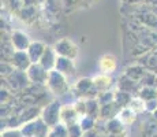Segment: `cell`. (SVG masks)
Returning <instances> with one entry per match:
<instances>
[{
  "label": "cell",
  "mask_w": 157,
  "mask_h": 137,
  "mask_svg": "<svg viewBox=\"0 0 157 137\" xmlns=\"http://www.w3.org/2000/svg\"><path fill=\"white\" fill-rule=\"evenodd\" d=\"M132 95H130L127 92H123V91H119L117 89L116 92H115V96H113V102L116 103L117 106H119L120 108H124V107H128L130 102H131L132 99Z\"/></svg>",
  "instance_id": "cell-19"
},
{
  "label": "cell",
  "mask_w": 157,
  "mask_h": 137,
  "mask_svg": "<svg viewBox=\"0 0 157 137\" xmlns=\"http://www.w3.org/2000/svg\"><path fill=\"white\" fill-rule=\"evenodd\" d=\"M146 4H149V6H153V7H156V6H157V0H146Z\"/></svg>",
  "instance_id": "cell-28"
},
{
  "label": "cell",
  "mask_w": 157,
  "mask_h": 137,
  "mask_svg": "<svg viewBox=\"0 0 157 137\" xmlns=\"http://www.w3.org/2000/svg\"><path fill=\"white\" fill-rule=\"evenodd\" d=\"M128 107L131 108L135 114H141V112L146 111V102L141 99L140 96H134L131 99V102H130Z\"/></svg>",
  "instance_id": "cell-21"
},
{
  "label": "cell",
  "mask_w": 157,
  "mask_h": 137,
  "mask_svg": "<svg viewBox=\"0 0 157 137\" xmlns=\"http://www.w3.org/2000/svg\"><path fill=\"white\" fill-rule=\"evenodd\" d=\"M57 58H59V55L56 54L55 48L48 45L44 55H43V58H41V60H40V65L43 66L44 69H47L48 71H52V70H55V67H56Z\"/></svg>",
  "instance_id": "cell-14"
},
{
  "label": "cell",
  "mask_w": 157,
  "mask_h": 137,
  "mask_svg": "<svg viewBox=\"0 0 157 137\" xmlns=\"http://www.w3.org/2000/svg\"><path fill=\"white\" fill-rule=\"evenodd\" d=\"M117 89L123 91V92H127L130 95H138L141 89V84H138L137 81H132L131 78L126 77L124 74L119 78V82H117Z\"/></svg>",
  "instance_id": "cell-15"
},
{
  "label": "cell",
  "mask_w": 157,
  "mask_h": 137,
  "mask_svg": "<svg viewBox=\"0 0 157 137\" xmlns=\"http://www.w3.org/2000/svg\"><path fill=\"white\" fill-rule=\"evenodd\" d=\"M68 127V132H70V137H82L85 135L83 129L81 127L79 123H75V125H71V126H67Z\"/></svg>",
  "instance_id": "cell-25"
},
{
  "label": "cell",
  "mask_w": 157,
  "mask_h": 137,
  "mask_svg": "<svg viewBox=\"0 0 157 137\" xmlns=\"http://www.w3.org/2000/svg\"><path fill=\"white\" fill-rule=\"evenodd\" d=\"M55 70L60 71L62 74H64L67 78L75 75V73H77V67H75L74 59H70V58H63V56L57 58V63H56Z\"/></svg>",
  "instance_id": "cell-10"
},
{
  "label": "cell",
  "mask_w": 157,
  "mask_h": 137,
  "mask_svg": "<svg viewBox=\"0 0 157 137\" xmlns=\"http://www.w3.org/2000/svg\"><path fill=\"white\" fill-rule=\"evenodd\" d=\"M140 65H142L146 70L153 71L157 74V45L152 50H149L147 52H145L144 55H141L138 58V62Z\"/></svg>",
  "instance_id": "cell-9"
},
{
  "label": "cell",
  "mask_w": 157,
  "mask_h": 137,
  "mask_svg": "<svg viewBox=\"0 0 157 137\" xmlns=\"http://www.w3.org/2000/svg\"><path fill=\"white\" fill-rule=\"evenodd\" d=\"M53 48H55L56 54L59 55V56L70 58V59H74V60L77 59V56H78L77 44H75L72 40H70V38H67V37L57 40L55 42V45H53Z\"/></svg>",
  "instance_id": "cell-4"
},
{
  "label": "cell",
  "mask_w": 157,
  "mask_h": 137,
  "mask_svg": "<svg viewBox=\"0 0 157 137\" xmlns=\"http://www.w3.org/2000/svg\"><path fill=\"white\" fill-rule=\"evenodd\" d=\"M142 100L147 102V100H152V99H157V88L155 87H141L140 92L138 95Z\"/></svg>",
  "instance_id": "cell-20"
},
{
  "label": "cell",
  "mask_w": 157,
  "mask_h": 137,
  "mask_svg": "<svg viewBox=\"0 0 157 137\" xmlns=\"http://www.w3.org/2000/svg\"><path fill=\"white\" fill-rule=\"evenodd\" d=\"M146 111H147V112H150L152 115L157 111V99L147 100V102H146Z\"/></svg>",
  "instance_id": "cell-26"
},
{
  "label": "cell",
  "mask_w": 157,
  "mask_h": 137,
  "mask_svg": "<svg viewBox=\"0 0 157 137\" xmlns=\"http://www.w3.org/2000/svg\"><path fill=\"white\" fill-rule=\"evenodd\" d=\"M126 6H140L146 3V0H122Z\"/></svg>",
  "instance_id": "cell-27"
},
{
  "label": "cell",
  "mask_w": 157,
  "mask_h": 137,
  "mask_svg": "<svg viewBox=\"0 0 157 137\" xmlns=\"http://www.w3.org/2000/svg\"><path fill=\"white\" fill-rule=\"evenodd\" d=\"M75 93H77L78 99H94V97H90V91L93 92H97L94 89V84H93V78H87L83 77L81 80H78L75 82Z\"/></svg>",
  "instance_id": "cell-8"
},
{
  "label": "cell",
  "mask_w": 157,
  "mask_h": 137,
  "mask_svg": "<svg viewBox=\"0 0 157 137\" xmlns=\"http://www.w3.org/2000/svg\"><path fill=\"white\" fill-rule=\"evenodd\" d=\"M146 73H147V70L145 69L142 65L137 63V65L128 66V67L126 69V71H124V75L126 77H128V78H131L132 81H137L138 84H141V81H142V78L145 77Z\"/></svg>",
  "instance_id": "cell-17"
},
{
  "label": "cell",
  "mask_w": 157,
  "mask_h": 137,
  "mask_svg": "<svg viewBox=\"0 0 157 137\" xmlns=\"http://www.w3.org/2000/svg\"><path fill=\"white\" fill-rule=\"evenodd\" d=\"M98 67L102 74H112L117 69V59L112 54H104L98 60Z\"/></svg>",
  "instance_id": "cell-11"
},
{
  "label": "cell",
  "mask_w": 157,
  "mask_h": 137,
  "mask_svg": "<svg viewBox=\"0 0 157 137\" xmlns=\"http://www.w3.org/2000/svg\"><path fill=\"white\" fill-rule=\"evenodd\" d=\"M81 115L78 114V111L74 108V106H63L62 107V123H64L66 126H71V125L79 123L81 121Z\"/></svg>",
  "instance_id": "cell-12"
},
{
  "label": "cell",
  "mask_w": 157,
  "mask_h": 137,
  "mask_svg": "<svg viewBox=\"0 0 157 137\" xmlns=\"http://www.w3.org/2000/svg\"><path fill=\"white\" fill-rule=\"evenodd\" d=\"M48 45L45 44V42L40 41V40H36V41H32V44H30V47L28 48V55L30 58V60H32L33 63H40L41 58H43V55L45 52V50H47Z\"/></svg>",
  "instance_id": "cell-13"
},
{
  "label": "cell",
  "mask_w": 157,
  "mask_h": 137,
  "mask_svg": "<svg viewBox=\"0 0 157 137\" xmlns=\"http://www.w3.org/2000/svg\"><path fill=\"white\" fill-rule=\"evenodd\" d=\"M47 88L55 96H64L70 89L68 78L57 70H52V71H49V75H48Z\"/></svg>",
  "instance_id": "cell-1"
},
{
  "label": "cell",
  "mask_w": 157,
  "mask_h": 137,
  "mask_svg": "<svg viewBox=\"0 0 157 137\" xmlns=\"http://www.w3.org/2000/svg\"><path fill=\"white\" fill-rule=\"evenodd\" d=\"M137 115L138 114H135L134 111H132L130 107H124V108H122L119 111V114H117V119L120 121L124 126H128V125H131L132 122L135 121V118H137Z\"/></svg>",
  "instance_id": "cell-18"
},
{
  "label": "cell",
  "mask_w": 157,
  "mask_h": 137,
  "mask_svg": "<svg viewBox=\"0 0 157 137\" xmlns=\"http://www.w3.org/2000/svg\"><path fill=\"white\" fill-rule=\"evenodd\" d=\"M94 122H96V118L89 117V115H85V117L81 118L79 125H81V127L83 129V132H89V130H93V127H94Z\"/></svg>",
  "instance_id": "cell-23"
},
{
  "label": "cell",
  "mask_w": 157,
  "mask_h": 137,
  "mask_svg": "<svg viewBox=\"0 0 157 137\" xmlns=\"http://www.w3.org/2000/svg\"><path fill=\"white\" fill-rule=\"evenodd\" d=\"M62 107L63 106L60 103V100L55 99L52 102H49L43 108V111H41V114H40L41 119L49 127L56 126L57 123L62 122Z\"/></svg>",
  "instance_id": "cell-3"
},
{
  "label": "cell",
  "mask_w": 157,
  "mask_h": 137,
  "mask_svg": "<svg viewBox=\"0 0 157 137\" xmlns=\"http://www.w3.org/2000/svg\"><path fill=\"white\" fill-rule=\"evenodd\" d=\"M10 63L13 66V69L23 73L28 71L29 67L33 65L26 51H13V54L10 56Z\"/></svg>",
  "instance_id": "cell-6"
},
{
  "label": "cell",
  "mask_w": 157,
  "mask_h": 137,
  "mask_svg": "<svg viewBox=\"0 0 157 137\" xmlns=\"http://www.w3.org/2000/svg\"><path fill=\"white\" fill-rule=\"evenodd\" d=\"M2 137H25L21 127H7L2 132Z\"/></svg>",
  "instance_id": "cell-24"
},
{
  "label": "cell",
  "mask_w": 157,
  "mask_h": 137,
  "mask_svg": "<svg viewBox=\"0 0 157 137\" xmlns=\"http://www.w3.org/2000/svg\"><path fill=\"white\" fill-rule=\"evenodd\" d=\"M19 127L25 137H49L51 132V127L41 119V117L33 118L32 121L22 123Z\"/></svg>",
  "instance_id": "cell-2"
},
{
  "label": "cell",
  "mask_w": 157,
  "mask_h": 137,
  "mask_svg": "<svg viewBox=\"0 0 157 137\" xmlns=\"http://www.w3.org/2000/svg\"><path fill=\"white\" fill-rule=\"evenodd\" d=\"M49 137H70V132H68V127L64 123H57L56 126L51 127Z\"/></svg>",
  "instance_id": "cell-22"
},
{
  "label": "cell",
  "mask_w": 157,
  "mask_h": 137,
  "mask_svg": "<svg viewBox=\"0 0 157 137\" xmlns=\"http://www.w3.org/2000/svg\"><path fill=\"white\" fill-rule=\"evenodd\" d=\"M10 41L14 51H28V48L32 44L30 37L22 30H13Z\"/></svg>",
  "instance_id": "cell-7"
},
{
  "label": "cell",
  "mask_w": 157,
  "mask_h": 137,
  "mask_svg": "<svg viewBox=\"0 0 157 137\" xmlns=\"http://www.w3.org/2000/svg\"><path fill=\"white\" fill-rule=\"evenodd\" d=\"M93 84H94V89L97 91V93L100 95L102 92H108L112 87V78L108 74H98L93 78Z\"/></svg>",
  "instance_id": "cell-16"
},
{
  "label": "cell",
  "mask_w": 157,
  "mask_h": 137,
  "mask_svg": "<svg viewBox=\"0 0 157 137\" xmlns=\"http://www.w3.org/2000/svg\"><path fill=\"white\" fill-rule=\"evenodd\" d=\"M26 75H28L29 82H32V84L47 85L49 71H48L47 69H44L40 63H33V65L29 67L28 71H26Z\"/></svg>",
  "instance_id": "cell-5"
}]
</instances>
